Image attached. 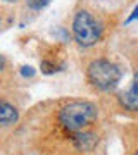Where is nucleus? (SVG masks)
Segmentation results:
<instances>
[{"mask_svg":"<svg viewBox=\"0 0 138 155\" xmlns=\"http://www.w3.org/2000/svg\"><path fill=\"white\" fill-rule=\"evenodd\" d=\"M19 119V110L14 105L0 100V126H9L14 124Z\"/></svg>","mask_w":138,"mask_h":155,"instance_id":"obj_5","label":"nucleus"},{"mask_svg":"<svg viewBox=\"0 0 138 155\" xmlns=\"http://www.w3.org/2000/svg\"><path fill=\"white\" fill-rule=\"evenodd\" d=\"M5 2H16V0H5Z\"/></svg>","mask_w":138,"mask_h":155,"instance_id":"obj_12","label":"nucleus"},{"mask_svg":"<svg viewBox=\"0 0 138 155\" xmlns=\"http://www.w3.org/2000/svg\"><path fill=\"white\" fill-rule=\"evenodd\" d=\"M136 17H138V5L135 7V11H133V14H131V16H130V17L126 19V22H131L133 19H136Z\"/></svg>","mask_w":138,"mask_h":155,"instance_id":"obj_9","label":"nucleus"},{"mask_svg":"<svg viewBox=\"0 0 138 155\" xmlns=\"http://www.w3.org/2000/svg\"><path fill=\"white\" fill-rule=\"evenodd\" d=\"M102 24L93 16V12L81 9L72 17V36L79 47H92L100 40Z\"/></svg>","mask_w":138,"mask_h":155,"instance_id":"obj_3","label":"nucleus"},{"mask_svg":"<svg viewBox=\"0 0 138 155\" xmlns=\"http://www.w3.org/2000/svg\"><path fill=\"white\" fill-rule=\"evenodd\" d=\"M130 155H138V147H135V148L130 152Z\"/></svg>","mask_w":138,"mask_h":155,"instance_id":"obj_11","label":"nucleus"},{"mask_svg":"<svg viewBox=\"0 0 138 155\" xmlns=\"http://www.w3.org/2000/svg\"><path fill=\"white\" fill-rule=\"evenodd\" d=\"M50 0H28V4H29V7L31 9H35V11H40V9H43L47 4H49Z\"/></svg>","mask_w":138,"mask_h":155,"instance_id":"obj_7","label":"nucleus"},{"mask_svg":"<svg viewBox=\"0 0 138 155\" xmlns=\"http://www.w3.org/2000/svg\"><path fill=\"white\" fill-rule=\"evenodd\" d=\"M55 71H57V66L55 64H52L49 61H42V72H45V74H54Z\"/></svg>","mask_w":138,"mask_h":155,"instance_id":"obj_6","label":"nucleus"},{"mask_svg":"<svg viewBox=\"0 0 138 155\" xmlns=\"http://www.w3.org/2000/svg\"><path fill=\"white\" fill-rule=\"evenodd\" d=\"M21 72H22V76H26V78H31V76H35V69L33 67H22L21 69Z\"/></svg>","mask_w":138,"mask_h":155,"instance_id":"obj_8","label":"nucleus"},{"mask_svg":"<svg viewBox=\"0 0 138 155\" xmlns=\"http://www.w3.org/2000/svg\"><path fill=\"white\" fill-rule=\"evenodd\" d=\"M119 104L126 112L130 114H138V71L133 76L131 84L128 86V90H124L119 95Z\"/></svg>","mask_w":138,"mask_h":155,"instance_id":"obj_4","label":"nucleus"},{"mask_svg":"<svg viewBox=\"0 0 138 155\" xmlns=\"http://www.w3.org/2000/svg\"><path fill=\"white\" fill-rule=\"evenodd\" d=\"M121 78V67L116 62L107 61V59H97L86 67V79L99 91H109V90L116 88Z\"/></svg>","mask_w":138,"mask_h":155,"instance_id":"obj_2","label":"nucleus"},{"mask_svg":"<svg viewBox=\"0 0 138 155\" xmlns=\"http://www.w3.org/2000/svg\"><path fill=\"white\" fill-rule=\"evenodd\" d=\"M4 67H5V59H4V57L0 55V72L4 71Z\"/></svg>","mask_w":138,"mask_h":155,"instance_id":"obj_10","label":"nucleus"},{"mask_svg":"<svg viewBox=\"0 0 138 155\" xmlns=\"http://www.w3.org/2000/svg\"><path fill=\"white\" fill-rule=\"evenodd\" d=\"M99 109L92 102L72 100L57 112V122L67 133H78L83 129H90V126L97 121Z\"/></svg>","mask_w":138,"mask_h":155,"instance_id":"obj_1","label":"nucleus"}]
</instances>
